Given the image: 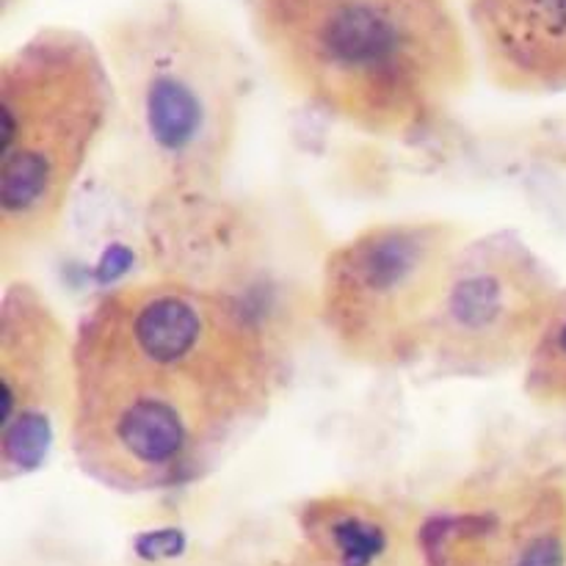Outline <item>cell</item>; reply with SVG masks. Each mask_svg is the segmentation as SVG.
<instances>
[{"instance_id":"6da1fadb","label":"cell","mask_w":566,"mask_h":566,"mask_svg":"<svg viewBox=\"0 0 566 566\" xmlns=\"http://www.w3.org/2000/svg\"><path fill=\"white\" fill-rule=\"evenodd\" d=\"M285 359L243 296L177 276L105 291L75 329L70 451L125 495L205 479L280 396Z\"/></svg>"},{"instance_id":"3957f363","label":"cell","mask_w":566,"mask_h":566,"mask_svg":"<svg viewBox=\"0 0 566 566\" xmlns=\"http://www.w3.org/2000/svg\"><path fill=\"white\" fill-rule=\"evenodd\" d=\"M116 125L160 197L202 199L224 180L252 97L235 33L193 0H136L99 31Z\"/></svg>"},{"instance_id":"5b68a950","label":"cell","mask_w":566,"mask_h":566,"mask_svg":"<svg viewBox=\"0 0 566 566\" xmlns=\"http://www.w3.org/2000/svg\"><path fill=\"white\" fill-rule=\"evenodd\" d=\"M470 232L448 219L363 227L324 260L318 321L337 352L376 370L423 363L453 263Z\"/></svg>"},{"instance_id":"ba28073f","label":"cell","mask_w":566,"mask_h":566,"mask_svg":"<svg viewBox=\"0 0 566 566\" xmlns=\"http://www.w3.org/2000/svg\"><path fill=\"white\" fill-rule=\"evenodd\" d=\"M486 81L506 94L566 92V0H464Z\"/></svg>"},{"instance_id":"8992f818","label":"cell","mask_w":566,"mask_h":566,"mask_svg":"<svg viewBox=\"0 0 566 566\" xmlns=\"http://www.w3.org/2000/svg\"><path fill=\"white\" fill-rule=\"evenodd\" d=\"M558 291L545 260L514 232L470 238L442 291L426 359L453 376L525 365Z\"/></svg>"},{"instance_id":"8fae6325","label":"cell","mask_w":566,"mask_h":566,"mask_svg":"<svg viewBox=\"0 0 566 566\" xmlns=\"http://www.w3.org/2000/svg\"><path fill=\"white\" fill-rule=\"evenodd\" d=\"M17 3H22V0H3V17H6V20H9L11 11L17 9Z\"/></svg>"},{"instance_id":"9c48e42d","label":"cell","mask_w":566,"mask_h":566,"mask_svg":"<svg viewBox=\"0 0 566 566\" xmlns=\"http://www.w3.org/2000/svg\"><path fill=\"white\" fill-rule=\"evenodd\" d=\"M484 566H566V481L536 479L501 509L451 517Z\"/></svg>"},{"instance_id":"30bf717a","label":"cell","mask_w":566,"mask_h":566,"mask_svg":"<svg viewBox=\"0 0 566 566\" xmlns=\"http://www.w3.org/2000/svg\"><path fill=\"white\" fill-rule=\"evenodd\" d=\"M525 396L542 407H566V287L553 302L542 335L523 365Z\"/></svg>"},{"instance_id":"7a4b0ae2","label":"cell","mask_w":566,"mask_h":566,"mask_svg":"<svg viewBox=\"0 0 566 566\" xmlns=\"http://www.w3.org/2000/svg\"><path fill=\"white\" fill-rule=\"evenodd\" d=\"M247 17L298 103L370 138L437 130L479 70L459 0H247Z\"/></svg>"},{"instance_id":"52a82bcc","label":"cell","mask_w":566,"mask_h":566,"mask_svg":"<svg viewBox=\"0 0 566 566\" xmlns=\"http://www.w3.org/2000/svg\"><path fill=\"white\" fill-rule=\"evenodd\" d=\"M75 332L33 282H11L0 302V475L39 473L70 440Z\"/></svg>"},{"instance_id":"277c9868","label":"cell","mask_w":566,"mask_h":566,"mask_svg":"<svg viewBox=\"0 0 566 566\" xmlns=\"http://www.w3.org/2000/svg\"><path fill=\"white\" fill-rule=\"evenodd\" d=\"M116 119L97 39L44 25L0 61V260L3 271L55 235L94 149Z\"/></svg>"}]
</instances>
